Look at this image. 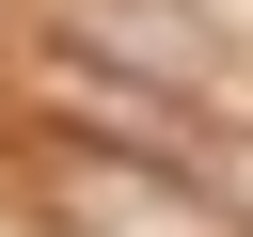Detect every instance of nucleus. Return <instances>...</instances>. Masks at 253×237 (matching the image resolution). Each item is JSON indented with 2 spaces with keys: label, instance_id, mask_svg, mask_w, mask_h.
Returning <instances> with one entry per match:
<instances>
[{
  "label": "nucleus",
  "instance_id": "f257e3e1",
  "mask_svg": "<svg viewBox=\"0 0 253 237\" xmlns=\"http://www.w3.org/2000/svg\"><path fill=\"white\" fill-rule=\"evenodd\" d=\"M47 221L63 237H253L206 174H174V158H47Z\"/></svg>",
  "mask_w": 253,
  "mask_h": 237
},
{
  "label": "nucleus",
  "instance_id": "f03ea898",
  "mask_svg": "<svg viewBox=\"0 0 253 237\" xmlns=\"http://www.w3.org/2000/svg\"><path fill=\"white\" fill-rule=\"evenodd\" d=\"M63 47H111V63H142V95H190V111L221 95V47H206L190 0H79Z\"/></svg>",
  "mask_w": 253,
  "mask_h": 237
}]
</instances>
